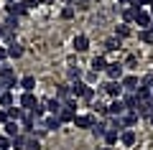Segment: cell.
Returning a JSON list of instances; mask_svg holds the SVG:
<instances>
[{
    "instance_id": "cell-1",
    "label": "cell",
    "mask_w": 153,
    "mask_h": 150,
    "mask_svg": "<svg viewBox=\"0 0 153 150\" xmlns=\"http://www.w3.org/2000/svg\"><path fill=\"white\" fill-rule=\"evenodd\" d=\"M123 71H125V66L115 61V64H107L105 74H107V79H110V81H120V79H123Z\"/></svg>"
},
{
    "instance_id": "cell-2",
    "label": "cell",
    "mask_w": 153,
    "mask_h": 150,
    "mask_svg": "<svg viewBox=\"0 0 153 150\" xmlns=\"http://www.w3.org/2000/svg\"><path fill=\"white\" fill-rule=\"evenodd\" d=\"M5 10H8V16H23V13H26L28 10V5H26V3H23V0H13V3H8V5H5Z\"/></svg>"
},
{
    "instance_id": "cell-3",
    "label": "cell",
    "mask_w": 153,
    "mask_h": 150,
    "mask_svg": "<svg viewBox=\"0 0 153 150\" xmlns=\"http://www.w3.org/2000/svg\"><path fill=\"white\" fill-rule=\"evenodd\" d=\"M125 112H128V107L123 99H112V104L107 107V115H112V117H123Z\"/></svg>"
},
{
    "instance_id": "cell-4",
    "label": "cell",
    "mask_w": 153,
    "mask_h": 150,
    "mask_svg": "<svg viewBox=\"0 0 153 150\" xmlns=\"http://www.w3.org/2000/svg\"><path fill=\"white\" fill-rule=\"evenodd\" d=\"M23 125H21V130H23V132H33V127H36V122H38V117H36V115H33V112H23Z\"/></svg>"
},
{
    "instance_id": "cell-5",
    "label": "cell",
    "mask_w": 153,
    "mask_h": 150,
    "mask_svg": "<svg viewBox=\"0 0 153 150\" xmlns=\"http://www.w3.org/2000/svg\"><path fill=\"white\" fill-rule=\"evenodd\" d=\"M102 89L107 92V94L112 97V99H120V94L125 92V89H123V84H120V81H107V84H105Z\"/></svg>"
},
{
    "instance_id": "cell-6",
    "label": "cell",
    "mask_w": 153,
    "mask_h": 150,
    "mask_svg": "<svg viewBox=\"0 0 153 150\" xmlns=\"http://www.w3.org/2000/svg\"><path fill=\"white\" fill-rule=\"evenodd\" d=\"M36 97H33V92H23V97H21V109L23 112H31L33 107H36Z\"/></svg>"
},
{
    "instance_id": "cell-7",
    "label": "cell",
    "mask_w": 153,
    "mask_h": 150,
    "mask_svg": "<svg viewBox=\"0 0 153 150\" xmlns=\"http://www.w3.org/2000/svg\"><path fill=\"white\" fill-rule=\"evenodd\" d=\"M94 122H97L94 115H76V117H74V127H89V130H92Z\"/></svg>"
},
{
    "instance_id": "cell-8",
    "label": "cell",
    "mask_w": 153,
    "mask_h": 150,
    "mask_svg": "<svg viewBox=\"0 0 153 150\" xmlns=\"http://www.w3.org/2000/svg\"><path fill=\"white\" fill-rule=\"evenodd\" d=\"M46 109H49V115H56V117H59V112L61 109H64V102H61L59 97H54V99H46Z\"/></svg>"
},
{
    "instance_id": "cell-9",
    "label": "cell",
    "mask_w": 153,
    "mask_h": 150,
    "mask_svg": "<svg viewBox=\"0 0 153 150\" xmlns=\"http://www.w3.org/2000/svg\"><path fill=\"white\" fill-rule=\"evenodd\" d=\"M120 84H123V89H125V92H130V94H133V92L140 86V81H138V76H133V74H130V76H123Z\"/></svg>"
},
{
    "instance_id": "cell-10",
    "label": "cell",
    "mask_w": 153,
    "mask_h": 150,
    "mask_svg": "<svg viewBox=\"0 0 153 150\" xmlns=\"http://www.w3.org/2000/svg\"><path fill=\"white\" fill-rule=\"evenodd\" d=\"M41 125H44V130L49 132V130H56V127H59V125H61V120L56 117V115H46V117L41 120Z\"/></svg>"
},
{
    "instance_id": "cell-11",
    "label": "cell",
    "mask_w": 153,
    "mask_h": 150,
    "mask_svg": "<svg viewBox=\"0 0 153 150\" xmlns=\"http://www.w3.org/2000/svg\"><path fill=\"white\" fill-rule=\"evenodd\" d=\"M151 21H153V18H151V13L138 10V13H135V21H133V23H138L140 28H151Z\"/></svg>"
},
{
    "instance_id": "cell-12",
    "label": "cell",
    "mask_w": 153,
    "mask_h": 150,
    "mask_svg": "<svg viewBox=\"0 0 153 150\" xmlns=\"http://www.w3.org/2000/svg\"><path fill=\"white\" fill-rule=\"evenodd\" d=\"M89 48V38L87 36H74V51L76 54H84Z\"/></svg>"
},
{
    "instance_id": "cell-13",
    "label": "cell",
    "mask_w": 153,
    "mask_h": 150,
    "mask_svg": "<svg viewBox=\"0 0 153 150\" xmlns=\"http://www.w3.org/2000/svg\"><path fill=\"white\" fill-rule=\"evenodd\" d=\"M87 86H89L87 81H71V84H69V94H71V97H82Z\"/></svg>"
},
{
    "instance_id": "cell-14",
    "label": "cell",
    "mask_w": 153,
    "mask_h": 150,
    "mask_svg": "<svg viewBox=\"0 0 153 150\" xmlns=\"http://www.w3.org/2000/svg\"><path fill=\"white\" fill-rule=\"evenodd\" d=\"M120 122H123V127H133V125H138V112L128 109V112L120 117Z\"/></svg>"
},
{
    "instance_id": "cell-15",
    "label": "cell",
    "mask_w": 153,
    "mask_h": 150,
    "mask_svg": "<svg viewBox=\"0 0 153 150\" xmlns=\"http://www.w3.org/2000/svg\"><path fill=\"white\" fill-rule=\"evenodd\" d=\"M18 84H21V89H23V92H33V89H36V76L28 74V76H23Z\"/></svg>"
},
{
    "instance_id": "cell-16",
    "label": "cell",
    "mask_w": 153,
    "mask_h": 150,
    "mask_svg": "<svg viewBox=\"0 0 153 150\" xmlns=\"http://www.w3.org/2000/svg\"><path fill=\"white\" fill-rule=\"evenodd\" d=\"M105 69H107V59H105L102 54L94 56V59H92V71L97 74V71H105Z\"/></svg>"
},
{
    "instance_id": "cell-17",
    "label": "cell",
    "mask_w": 153,
    "mask_h": 150,
    "mask_svg": "<svg viewBox=\"0 0 153 150\" xmlns=\"http://www.w3.org/2000/svg\"><path fill=\"white\" fill-rule=\"evenodd\" d=\"M135 140H138V137H135V132H133V130H125V132L120 135V143L125 145V148H133V145H135Z\"/></svg>"
},
{
    "instance_id": "cell-18",
    "label": "cell",
    "mask_w": 153,
    "mask_h": 150,
    "mask_svg": "<svg viewBox=\"0 0 153 150\" xmlns=\"http://www.w3.org/2000/svg\"><path fill=\"white\" fill-rule=\"evenodd\" d=\"M21 56H23V46L13 41L10 46H8V59H21Z\"/></svg>"
},
{
    "instance_id": "cell-19",
    "label": "cell",
    "mask_w": 153,
    "mask_h": 150,
    "mask_svg": "<svg viewBox=\"0 0 153 150\" xmlns=\"http://www.w3.org/2000/svg\"><path fill=\"white\" fill-rule=\"evenodd\" d=\"M3 127H5V135H8V137H16V135H18V130H21V125H18L16 120H8V122L3 125Z\"/></svg>"
},
{
    "instance_id": "cell-20",
    "label": "cell",
    "mask_w": 153,
    "mask_h": 150,
    "mask_svg": "<svg viewBox=\"0 0 153 150\" xmlns=\"http://www.w3.org/2000/svg\"><path fill=\"white\" fill-rule=\"evenodd\" d=\"M13 107V94L10 92H3L0 94V109H10Z\"/></svg>"
},
{
    "instance_id": "cell-21",
    "label": "cell",
    "mask_w": 153,
    "mask_h": 150,
    "mask_svg": "<svg viewBox=\"0 0 153 150\" xmlns=\"http://www.w3.org/2000/svg\"><path fill=\"white\" fill-rule=\"evenodd\" d=\"M105 132H107V122H94L92 125V135L94 137H105Z\"/></svg>"
},
{
    "instance_id": "cell-22",
    "label": "cell",
    "mask_w": 153,
    "mask_h": 150,
    "mask_svg": "<svg viewBox=\"0 0 153 150\" xmlns=\"http://www.w3.org/2000/svg\"><path fill=\"white\" fill-rule=\"evenodd\" d=\"M23 145H26V135H16V137H10V150H23Z\"/></svg>"
},
{
    "instance_id": "cell-23",
    "label": "cell",
    "mask_w": 153,
    "mask_h": 150,
    "mask_svg": "<svg viewBox=\"0 0 153 150\" xmlns=\"http://www.w3.org/2000/svg\"><path fill=\"white\" fill-rule=\"evenodd\" d=\"M117 140H120V132H115V130H107V132H105V143H107V148H112Z\"/></svg>"
},
{
    "instance_id": "cell-24",
    "label": "cell",
    "mask_w": 153,
    "mask_h": 150,
    "mask_svg": "<svg viewBox=\"0 0 153 150\" xmlns=\"http://www.w3.org/2000/svg\"><path fill=\"white\" fill-rule=\"evenodd\" d=\"M135 13H138V10H135L133 5H130V8H123V21H125V23H133V21H135Z\"/></svg>"
},
{
    "instance_id": "cell-25",
    "label": "cell",
    "mask_w": 153,
    "mask_h": 150,
    "mask_svg": "<svg viewBox=\"0 0 153 150\" xmlns=\"http://www.w3.org/2000/svg\"><path fill=\"white\" fill-rule=\"evenodd\" d=\"M23 150H41V143H38V137H26V145H23Z\"/></svg>"
},
{
    "instance_id": "cell-26",
    "label": "cell",
    "mask_w": 153,
    "mask_h": 150,
    "mask_svg": "<svg viewBox=\"0 0 153 150\" xmlns=\"http://www.w3.org/2000/svg\"><path fill=\"white\" fill-rule=\"evenodd\" d=\"M130 36V28L123 23V26H115V38H128Z\"/></svg>"
},
{
    "instance_id": "cell-27",
    "label": "cell",
    "mask_w": 153,
    "mask_h": 150,
    "mask_svg": "<svg viewBox=\"0 0 153 150\" xmlns=\"http://www.w3.org/2000/svg\"><path fill=\"white\" fill-rule=\"evenodd\" d=\"M138 38H140L143 43H153V31H151V28H143V31L138 33Z\"/></svg>"
},
{
    "instance_id": "cell-28",
    "label": "cell",
    "mask_w": 153,
    "mask_h": 150,
    "mask_svg": "<svg viewBox=\"0 0 153 150\" xmlns=\"http://www.w3.org/2000/svg\"><path fill=\"white\" fill-rule=\"evenodd\" d=\"M5 112H8V120H16V122L23 117V109L21 107H10V109H5Z\"/></svg>"
},
{
    "instance_id": "cell-29",
    "label": "cell",
    "mask_w": 153,
    "mask_h": 150,
    "mask_svg": "<svg viewBox=\"0 0 153 150\" xmlns=\"http://www.w3.org/2000/svg\"><path fill=\"white\" fill-rule=\"evenodd\" d=\"M117 46H120V38H107L105 41V51H115Z\"/></svg>"
},
{
    "instance_id": "cell-30",
    "label": "cell",
    "mask_w": 153,
    "mask_h": 150,
    "mask_svg": "<svg viewBox=\"0 0 153 150\" xmlns=\"http://www.w3.org/2000/svg\"><path fill=\"white\" fill-rule=\"evenodd\" d=\"M66 76H69L71 81H79V76H82V69H79V66H76V69H74V66H71V69L66 71Z\"/></svg>"
},
{
    "instance_id": "cell-31",
    "label": "cell",
    "mask_w": 153,
    "mask_h": 150,
    "mask_svg": "<svg viewBox=\"0 0 153 150\" xmlns=\"http://www.w3.org/2000/svg\"><path fill=\"white\" fill-rule=\"evenodd\" d=\"M18 26V18L16 16H8V21L3 23V28H5V31H10V28H16Z\"/></svg>"
},
{
    "instance_id": "cell-32",
    "label": "cell",
    "mask_w": 153,
    "mask_h": 150,
    "mask_svg": "<svg viewBox=\"0 0 153 150\" xmlns=\"http://www.w3.org/2000/svg\"><path fill=\"white\" fill-rule=\"evenodd\" d=\"M140 86H146V89H153V74H146L140 79Z\"/></svg>"
},
{
    "instance_id": "cell-33",
    "label": "cell",
    "mask_w": 153,
    "mask_h": 150,
    "mask_svg": "<svg viewBox=\"0 0 153 150\" xmlns=\"http://www.w3.org/2000/svg\"><path fill=\"white\" fill-rule=\"evenodd\" d=\"M61 18H64V21H69V18H74V8H71V5H66L64 10H61Z\"/></svg>"
},
{
    "instance_id": "cell-34",
    "label": "cell",
    "mask_w": 153,
    "mask_h": 150,
    "mask_svg": "<svg viewBox=\"0 0 153 150\" xmlns=\"http://www.w3.org/2000/svg\"><path fill=\"white\" fill-rule=\"evenodd\" d=\"M0 150H10V137H8V135L0 137Z\"/></svg>"
},
{
    "instance_id": "cell-35",
    "label": "cell",
    "mask_w": 153,
    "mask_h": 150,
    "mask_svg": "<svg viewBox=\"0 0 153 150\" xmlns=\"http://www.w3.org/2000/svg\"><path fill=\"white\" fill-rule=\"evenodd\" d=\"M92 97H94V89H92V86H87V89H84V94H82V99H87V102H89Z\"/></svg>"
},
{
    "instance_id": "cell-36",
    "label": "cell",
    "mask_w": 153,
    "mask_h": 150,
    "mask_svg": "<svg viewBox=\"0 0 153 150\" xmlns=\"http://www.w3.org/2000/svg\"><path fill=\"white\" fill-rule=\"evenodd\" d=\"M5 59H8V48L0 46V64H5Z\"/></svg>"
},
{
    "instance_id": "cell-37",
    "label": "cell",
    "mask_w": 153,
    "mask_h": 150,
    "mask_svg": "<svg viewBox=\"0 0 153 150\" xmlns=\"http://www.w3.org/2000/svg\"><path fill=\"white\" fill-rule=\"evenodd\" d=\"M8 122V112H5V109H0V125H5Z\"/></svg>"
},
{
    "instance_id": "cell-38",
    "label": "cell",
    "mask_w": 153,
    "mask_h": 150,
    "mask_svg": "<svg viewBox=\"0 0 153 150\" xmlns=\"http://www.w3.org/2000/svg\"><path fill=\"white\" fill-rule=\"evenodd\" d=\"M3 92H8V86H5V81L0 79V94H3Z\"/></svg>"
},
{
    "instance_id": "cell-39",
    "label": "cell",
    "mask_w": 153,
    "mask_h": 150,
    "mask_svg": "<svg viewBox=\"0 0 153 150\" xmlns=\"http://www.w3.org/2000/svg\"><path fill=\"white\" fill-rule=\"evenodd\" d=\"M120 5H133V0H117Z\"/></svg>"
},
{
    "instance_id": "cell-40",
    "label": "cell",
    "mask_w": 153,
    "mask_h": 150,
    "mask_svg": "<svg viewBox=\"0 0 153 150\" xmlns=\"http://www.w3.org/2000/svg\"><path fill=\"white\" fill-rule=\"evenodd\" d=\"M3 33H5V28H3V26H0V38H3Z\"/></svg>"
},
{
    "instance_id": "cell-41",
    "label": "cell",
    "mask_w": 153,
    "mask_h": 150,
    "mask_svg": "<svg viewBox=\"0 0 153 150\" xmlns=\"http://www.w3.org/2000/svg\"><path fill=\"white\" fill-rule=\"evenodd\" d=\"M151 18H153V5H151Z\"/></svg>"
},
{
    "instance_id": "cell-42",
    "label": "cell",
    "mask_w": 153,
    "mask_h": 150,
    "mask_svg": "<svg viewBox=\"0 0 153 150\" xmlns=\"http://www.w3.org/2000/svg\"><path fill=\"white\" fill-rule=\"evenodd\" d=\"M151 31H153V21H151Z\"/></svg>"
},
{
    "instance_id": "cell-43",
    "label": "cell",
    "mask_w": 153,
    "mask_h": 150,
    "mask_svg": "<svg viewBox=\"0 0 153 150\" xmlns=\"http://www.w3.org/2000/svg\"><path fill=\"white\" fill-rule=\"evenodd\" d=\"M102 150H112V148H102Z\"/></svg>"
},
{
    "instance_id": "cell-44",
    "label": "cell",
    "mask_w": 153,
    "mask_h": 150,
    "mask_svg": "<svg viewBox=\"0 0 153 150\" xmlns=\"http://www.w3.org/2000/svg\"><path fill=\"white\" fill-rule=\"evenodd\" d=\"M5 3H13V0H5Z\"/></svg>"
},
{
    "instance_id": "cell-45",
    "label": "cell",
    "mask_w": 153,
    "mask_h": 150,
    "mask_svg": "<svg viewBox=\"0 0 153 150\" xmlns=\"http://www.w3.org/2000/svg\"><path fill=\"white\" fill-rule=\"evenodd\" d=\"M97 3H100V0H97Z\"/></svg>"
}]
</instances>
